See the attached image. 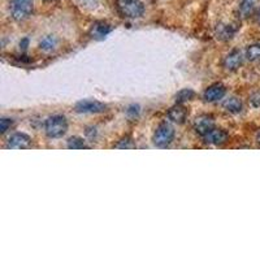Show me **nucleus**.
<instances>
[{"label":"nucleus","instance_id":"nucleus-1","mask_svg":"<svg viewBox=\"0 0 260 260\" xmlns=\"http://www.w3.org/2000/svg\"><path fill=\"white\" fill-rule=\"evenodd\" d=\"M68 130V121L65 116L53 115L46 120L45 132L48 138H61Z\"/></svg>","mask_w":260,"mask_h":260},{"label":"nucleus","instance_id":"nucleus-2","mask_svg":"<svg viewBox=\"0 0 260 260\" xmlns=\"http://www.w3.org/2000/svg\"><path fill=\"white\" fill-rule=\"evenodd\" d=\"M34 11V0H11L9 12L15 21H25L31 16Z\"/></svg>","mask_w":260,"mask_h":260},{"label":"nucleus","instance_id":"nucleus-3","mask_svg":"<svg viewBox=\"0 0 260 260\" xmlns=\"http://www.w3.org/2000/svg\"><path fill=\"white\" fill-rule=\"evenodd\" d=\"M117 9L125 18H139L145 13V6L141 0H117Z\"/></svg>","mask_w":260,"mask_h":260},{"label":"nucleus","instance_id":"nucleus-4","mask_svg":"<svg viewBox=\"0 0 260 260\" xmlns=\"http://www.w3.org/2000/svg\"><path fill=\"white\" fill-rule=\"evenodd\" d=\"M175 139V127L168 122H161L155 130L152 141L156 147H167Z\"/></svg>","mask_w":260,"mask_h":260},{"label":"nucleus","instance_id":"nucleus-5","mask_svg":"<svg viewBox=\"0 0 260 260\" xmlns=\"http://www.w3.org/2000/svg\"><path fill=\"white\" fill-rule=\"evenodd\" d=\"M108 107L98 101H80L74 106V111L77 113H103Z\"/></svg>","mask_w":260,"mask_h":260},{"label":"nucleus","instance_id":"nucleus-6","mask_svg":"<svg viewBox=\"0 0 260 260\" xmlns=\"http://www.w3.org/2000/svg\"><path fill=\"white\" fill-rule=\"evenodd\" d=\"M213 129H215V121H213L212 116L202 115L195 118L194 130H195V133L198 134V136L201 137L207 136L211 130Z\"/></svg>","mask_w":260,"mask_h":260},{"label":"nucleus","instance_id":"nucleus-7","mask_svg":"<svg viewBox=\"0 0 260 260\" xmlns=\"http://www.w3.org/2000/svg\"><path fill=\"white\" fill-rule=\"evenodd\" d=\"M225 92H226V87L222 83H213V85L208 86L207 89L204 90L203 99L206 102H208V103H213V102H217L220 99H222Z\"/></svg>","mask_w":260,"mask_h":260},{"label":"nucleus","instance_id":"nucleus-8","mask_svg":"<svg viewBox=\"0 0 260 260\" xmlns=\"http://www.w3.org/2000/svg\"><path fill=\"white\" fill-rule=\"evenodd\" d=\"M243 62V53L240 50H233L225 56L224 61H222V67L225 71L229 72H236L237 69L240 68Z\"/></svg>","mask_w":260,"mask_h":260},{"label":"nucleus","instance_id":"nucleus-9","mask_svg":"<svg viewBox=\"0 0 260 260\" xmlns=\"http://www.w3.org/2000/svg\"><path fill=\"white\" fill-rule=\"evenodd\" d=\"M30 146H31V138L25 133L12 134L7 141V148H13V150L29 148Z\"/></svg>","mask_w":260,"mask_h":260},{"label":"nucleus","instance_id":"nucleus-10","mask_svg":"<svg viewBox=\"0 0 260 260\" xmlns=\"http://www.w3.org/2000/svg\"><path fill=\"white\" fill-rule=\"evenodd\" d=\"M111 31H112V26L108 22H106V21H96V22L92 24L91 29H90V36H91L92 39L103 41Z\"/></svg>","mask_w":260,"mask_h":260},{"label":"nucleus","instance_id":"nucleus-11","mask_svg":"<svg viewBox=\"0 0 260 260\" xmlns=\"http://www.w3.org/2000/svg\"><path fill=\"white\" fill-rule=\"evenodd\" d=\"M187 116H189V111L183 104L177 103L176 106H173L171 110L168 111V118L171 120L172 122H175V124H183V122L186 121Z\"/></svg>","mask_w":260,"mask_h":260},{"label":"nucleus","instance_id":"nucleus-12","mask_svg":"<svg viewBox=\"0 0 260 260\" xmlns=\"http://www.w3.org/2000/svg\"><path fill=\"white\" fill-rule=\"evenodd\" d=\"M203 139H204V142H206V143L220 146V145H224L228 139H229V134H228L225 130L216 129V127H215L213 130H211L207 136H204Z\"/></svg>","mask_w":260,"mask_h":260},{"label":"nucleus","instance_id":"nucleus-13","mask_svg":"<svg viewBox=\"0 0 260 260\" xmlns=\"http://www.w3.org/2000/svg\"><path fill=\"white\" fill-rule=\"evenodd\" d=\"M236 31L237 26L233 24L219 25L217 29H216V36H217V39H220V41H229V39L233 38Z\"/></svg>","mask_w":260,"mask_h":260},{"label":"nucleus","instance_id":"nucleus-14","mask_svg":"<svg viewBox=\"0 0 260 260\" xmlns=\"http://www.w3.org/2000/svg\"><path fill=\"white\" fill-rule=\"evenodd\" d=\"M242 102L237 96L228 98L226 101L222 103V108L229 113H240L242 111Z\"/></svg>","mask_w":260,"mask_h":260},{"label":"nucleus","instance_id":"nucleus-15","mask_svg":"<svg viewBox=\"0 0 260 260\" xmlns=\"http://www.w3.org/2000/svg\"><path fill=\"white\" fill-rule=\"evenodd\" d=\"M256 2L257 0H241L240 8H238L241 17L246 18L251 15L252 11H254V8H255V4H256Z\"/></svg>","mask_w":260,"mask_h":260},{"label":"nucleus","instance_id":"nucleus-16","mask_svg":"<svg viewBox=\"0 0 260 260\" xmlns=\"http://www.w3.org/2000/svg\"><path fill=\"white\" fill-rule=\"evenodd\" d=\"M57 46V39L56 37L53 36H47L39 42V48L45 52H50V51L55 50V47Z\"/></svg>","mask_w":260,"mask_h":260},{"label":"nucleus","instance_id":"nucleus-17","mask_svg":"<svg viewBox=\"0 0 260 260\" xmlns=\"http://www.w3.org/2000/svg\"><path fill=\"white\" fill-rule=\"evenodd\" d=\"M194 98H195V92L192 91L191 89H183V90H180V91L176 94L175 101L176 103L183 104V103H186V102L192 101Z\"/></svg>","mask_w":260,"mask_h":260},{"label":"nucleus","instance_id":"nucleus-18","mask_svg":"<svg viewBox=\"0 0 260 260\" xmlns=\"http://www.w3.org/2000/svg\"><path fill=\"white\" fill-rule=\"evenodd\" d=\"M245 57L247 60H250V61H256V60H260V43L248 46L245 51Z\"/></svg>","mask_w":260,"mask_h":260},{"label":"nucleus","instance_id":"nucleus-19","mask_svg":"<svg viewBox=\"0 0 260 260\" xmlns=\"http://www.w3.org/2000/svg\"><path fill=\"white\" fill-rule=\"evenodd\" d=\"M68 148L71 150H83V148H89V146L86 145L85 139L80 138V137H72L68 139Z\"/></svg>","mask_w":260,"mask_h":260},{"label":"nucleus","instance_id":"nucleus-20","mask_svg":"<svg viewBox=\"0 0 260 260\" xmlns=\"http://www.w3.org/2000/svg\"><path fill=\"white\" fill-rule=\"evenodd\" d=\"M115 148H120V150H132V148H136V143H134L133 138L124 137V138H121L117 143H116Z\"/></svg>","mask_w":260,"mask_h":260},{"label":"nucleus","instance_id":"nucleus-21","mask_svg":"<svg viewBox=\"0 0 260 260\" xmlns=\"http://www.w3.org/2000/svg\"><path fill=\"white\" fill-rule=\"evenodd\" d=\"M12 125H13L12 118H7V117L2 118V120H0V132H2V134L6 133L7 130L12 126Z\"/></svg>","mask_w":260,"mask_h":260},{"label":"nucleus","instance_id":"nucleus-22","mask_svg":"<svg viewBox=\"0 0 260 260\" xmlns=\"http://www.w3.org/2000/svg\"><path fill=\"white\" fill-rule=\"evenodd\" d=\"M250 104L255 108H259L260 107V91L254 92V94L250 96Z\"/></svg>","mask_w":260,"mask_h":260},{"label":"nucleus","instance_id":"nucleus-23","mask_svg":"<svg viewBox=\"0 0 260 260\" xmlns=\"http://www.w3.org/2000/svg\"><path fill=\"white\" fill-rule=\"evenodd\" d=\"M126 113L129 116H132V117H136L139 113V106H130L126 110Z\"/></svg>","mask_w":260,"mask_h":260},{"label":"nucleus","instance_id":"nucleus-24","mask_svg":"<svg viewBox=\"0 0 260 260\" xmlns=\"http://www.w3.org/2000/svg\"><path fill=\"white\" fill-rule=\"evenodd\" d=\"M27 46H29V39H27V38L22 39V41L20 42V48L22 51H26L27 50Z\"/></svg>","mask_w":260,"mask_h":260},{"label":"nucleus","instance_id":"nucleus-25","mask_svg":"<svg viewBox=\"0 0 260 260\" xmlns=\"http://www.w3.org/2000/svg\"><path fill=\"white\" fill-rule=\"evenodd\" d=\"M47 2H52V0H47Z\"/></svg>","mask_w":260,"mask_h":260},{"label":"nucleus","instance_id":"nucleus-26","mask_svg":"<svg viewBox=\"0 0 260 260\" xmlns=\"http://www.w3.org/2000/svg\"><path fill=\"white\" fill-rule=\"evenodd\" d=\"M259 18H260V13H259Z\"/></svg>","mask_w":260,"mask_h":260}]
</instances>
